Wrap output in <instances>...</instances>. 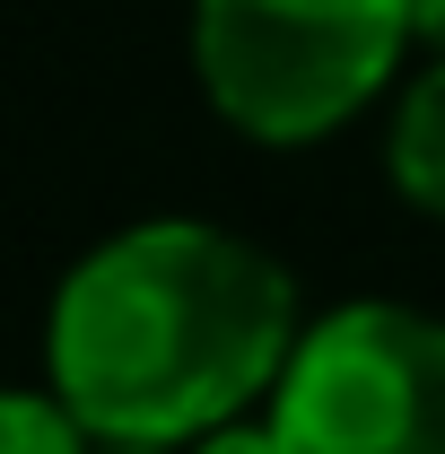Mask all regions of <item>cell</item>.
<instances>
[{
	"label": "cell",
	"instance_id": "1",
	"mask_svg": "<svg viewBox=\"0 0 445 454\" xmlns=\"http://www.w3.org/2000/svg\"><path fill=\"white\" fill-rule=\"evenodd\" d=\"M306 333L288 262L219 219L113 227L44 306V385L113 454H183L271 402Z\"/></svg>",
	"mask_w": 445,
	"mask_h": 454
},
{
	"label": "cell",
	"instance_id": "2",
	"mask_svg": "<svg viewBox=\"0 0 445 454\" xmlns=\"http://www.w3.org/2000/svg\"><path fill=\"white\" fill-rule=\"evenodd\" d=\"M419 44L410 0H192V79L262 149L332 140Z\"/></svg>",
	"mask_w": 445,
	"mask_h": 454
},
{
	"label": "cell",
	"instance_id": "3",
	"mask_svg": "<svg viewBox=\"0 0 445 454\" xmlns=\"http://www.w3.org/2000/svg\"><path fill=\"white\" fill-rule=\"evenodd\" d=\"M262 411L288 454H445V324L349 297L297 333Z\"/></svg>",
	"mask_w": 445,
	"mask_h": 454
},
{
	"label": "cell",
	"instance_id": "4",
	"mask_svg": "<svg viewBox=\"0 0 445 454\" xmlns=\"http://www.w3.org/2000/svg\"><path fill=\"white\" fill-rule=\"evenodd\" d=\"M385 184L410 201V210H428L445 219V53L393 97V122H385Z\"/></svg>",
	"mask_w": 445,
	"mask_h": 454
},
{
	"label": "cell",
	"instance_id": "5",
	"mask_svg": "<svg viewBox=\"0 0 445 454\" xmlns=\"http://www.w3.org/2000/svg\"><path fill=\"white\" fill-rule=\"evenodd\" d=\"M0 454H97V437L53 385H0Z\"/></svg>",
	"mask_w": 445,
	"mask_h": 454
},
{
	"label": "cell",
	"instance_id": "6",
	"mask_svg": "<svg viewBox=\"0 0 445 454\" xmlns=\"http://www.w3.org/2000/svg\"><path fill=\"white\" fill-rule=\"evenodd\" d=\"M183 454H288L271 428V411H236V419H219V428H201Z\"/></svg>",
	"mask_w": 445,
	"mask_h": 454
},
{
	"label": "cell",
	"instance_id": "7",
	"mask_svg": "<svg viewBox=\"0 0 445 454\" xmlns=\"http://www.w3.org/2000/svg\"><path fill=\"white\" fill-rule=\"evenodd\" d=\"M410 18H419V44L445 53V0H410Z\"/></svg>",
	"mask_w": 445,
	"mask_h": 454
}]
</instances>
